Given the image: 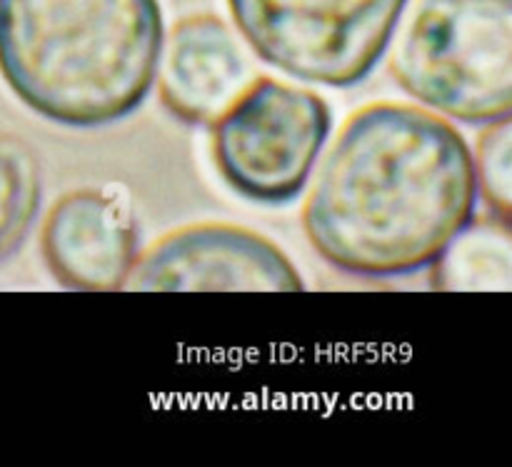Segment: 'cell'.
<instances>
[{
  "mask_svg": "<svg viewBox=\"0 0 512 467\" xmlns=\"http://www.w3.org/2000/svg\"><path fill=\"white\" fill-rule=\"evenodd\" d=\"M313 173L300 210L305 238L325 263L358 278L428 268L478 208L468 140L420 105L355 110Z\"/></svg>",
  "mask_w": 512,
  "mask_h": 467,
  "instance_id": "6da1fadb",
  "label": "cell"
},
{
  "mask_svg": "<svg viewBox=\"0 0 512 467\" xmlns=\"http://www.w3.org/2000/svg\"><path fill=\"white\" fill-rule=\"evenodd\" d=\"M263 63L305 83L350 88L390 48L408 0H228Z\"/></svg>",
  "mask_w": 512,
  "mask_h": 467,
  "instance_id": "277c9868",
  "label": "cell"
},
{
  "mask_svg": "<svg viewBox=\"0 0 512 467\" xmlns=\"http://www.w3.org/2000/svg\"><path fill=\"white\" fill-rule=\"evenodd\" d=\"M158 0H0V75L40 118L68 128L123 120L155 85Z\"/></svg>",
  "mask_w": 512,
  "mask_h": 467,
  "instance_id": "7a4b0ae2",
  "label": "cell"
},
{
  "mask_svg": "<svg viewBox=\"0 0 512 467\" xmlns=\"http://www.w3.org/2000/svg\"><path fill=\"white\" fill-rule=\"evenodd\" d=\"M293 260L283 248L250 228L228 223H198L163 235L138 255L125 290H303Z\"/></svg>",
  "mask_w": 512,
  "mask_h": 467,
  "instance_id": "8992f818",
  "label": "cell"
},
{
  "mask_svg": "<svg viewBox=\"0 0 512 467\" xmlns=\"http://www.w3.org/2000/svg\"><path fill=\"white\" fill-rule=\"evenodd\" d=\"M40 163L23 138L0 130V263L23 245L38 218Z\"/></svg>",
  "mask_w": 512,
  "mask_h": 467,
  "instance_id": "30bf717a",
  "label": "cell"
},
{
  "mask_svg": "<svg viewBox=\"0 0 512 467\" xmlns=\"http://www.w3.org/2000/svg\"><path fill=\"white\" fill-rule=\"evenodd\" d=\"M512 123L508 118L490 120L483 125L475 143L473 170L478 198H483L485 208L503 223L512 218Z\"/></svg>",
  "mask_w": 512,
  "mask_h": 467,
  "instance_id": "8fae6325",
  "label": "cell"
},
{
  "mask_svg": "<svg viewBox=\"0 0 512 467\" xmlns=\"http://www.w3.org/2000/svg\"><path fill=\"white\" fill-rule=\"evenodd\" d=\"M330 128L333 113L318 93L255 75L210 123L213 163L243 198L290 203L308 185Z\"/></svg>",
  "mask_w": 512,
  "mask_h": 467,
  "instance_id": "5b68a950",
  "label": "cell"
},
{
  "mask_svg": "<svg viewBox=\"0 0 512 467\" xmlns=\"http://www.w3.org/2000/svg\"><path fill=\"white\" fill-rule=\"evenodd\" d=\"M255 78L238 35L213 13L180 18L163 38L155 85L170 115L210 125Z\"/></svg>",
  "mask_w": 512,
  "mask_h": 467,
  "instance_id": "ba28073f",
  "label": "cell"
},
{
  "mask_svg": "<svg viewBox=\"0 0 512 467\" xmlns=\"http://www.w3.org/2000/svg\"><path fill=\"white\" fill-rule=\"evenodd\" d=\"M390 45V75L423 108L468 125L512 113V0H415Z\"/></svg>",
  "mask_w": 512,
  "mask_h": 467,
  "instance_id": "3957f363",
  "label": "cell"
},
{
  "mask_svg": "<svg viewBox=\"0 0 512 467\" xmlns=\"http://www.w3.org/2000/svg\"><path fill=\"white\" fill-rule=\"evenodd\" d=\"M40 255L68 290H125L140 255L138 225L120 195L78 188L60 195L40 225Z\"/></svg>",
  "mask_w": 512,
  "mask_h": 467,
  "instance_id": "52a82bcc",
  "label": "cell"
},
{
  "mask_svg": "<svg viewBox=\"0 0 512 467\" xmlns=\"http://www.w3.org/2000/svg\"><path fill=\"white\" fill-rule=\"evenodd\" d=\"M428 268L435 290H510V223L475 213Z\"/></svg>",
  "mask_w": 512,
  "mask_h": 467,
  "instance_id": "9c48e42d",
  "label": "cell"
}]
</instances>
